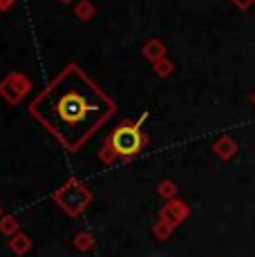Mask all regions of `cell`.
<instances>
[{
    "mask_svg": "<svg viewBox=\"0 0 255 257\" xmlns=\"http://www.w3.org/2000/svg\"><path fill=\"white\" fill-rule=\"evenodd\" d=\"M27 112L67 152H78L116 114V103L78 63H67L36 94Z\"/></svg>",
    "mask_w": 255,
    "mask_h": 257,
    "instance_id": "6da1fadb",
    "label": "cell"
},
{
    "mask_svg": "<svg viewBox=\"0 0 255 257\" xmlns=\"http://www.w3.org/2000/svg\"><path fill=\"white\" fill-rule=\"evenodd\" d=\"M148 118V112H144L137 121H121L110 135L105 137L101 150H99V159L105 166H112L116 161L128 164V161L137 159L141 152L148 146V135L141 130L144 121Z\"/></svg>",
    "mask_w": 255,
    "mask_h": 257,
    "instance_id": "7a4b0ae2",
    "label": "cell"
},
{
    "mask_svg": "<svg viewBox=\"0 0 255 257\" xmlns=\"http://www.w3.org/2000/svg\"><path fill=\"white\" fill-rule=\"evenodd\" d=\"M52 199L67 217L76 219V217H81L83 212L90 208L94 195H92V190L83 184L78 177H70V179H67L61 188H56V190H54Z\"/></svg>",
    "mask_w": 255,
    "mask_h": 257,
    "instance_id": "3957f363",
    "label": "cell"
},
{
    "mask_svg": "<svg viewBox=\"0 0 255 257\" xmlns=\"http://www.w3.org/2000/svg\"><path fill=\"white\" fill-rule=\"evenodd\" d=\"M29 90H32V78L23 72H12L0 81V96L9 105H18L29 94Z\"/></svg>",
    "mask_w": 255,
    "mask_h": 257,
    "instance_id": "277c9868",
    "label": "cell"
},
{
    "mask_svg": "<svg viewBox=\"0 0 255 257\" xmlns=\"http://www.w3.org/2000/svg\"><path fill=\"white\" fill-rule=\"evenodd\" d=\"M188 215H190L188 204H186V201H181V199L166 201V204H164V208H161V212H159V217H161V219L170 221V224H175V226H179L181 221H186V219H188Z\"/></svg>",
    "mask_w": 255,
    "mask_h": 257,
    "instance_id": "5b68a950",
    "label": "cell"
},
{
    "mask_svg": "<svg viewBox=\"0 0 255 257\" xmlns=\"http://www.w3.org/2000/svg\"><path fill=\"white\" fill-rule=\"evenodd\" d=\"M213 152L219 157L222 161H230L235 155L239 152V146H237V141L233 139V137H228V135H222L217 141L213 143Z\"/></svg>",
    "mask_w": 255,
    "mask_h": 257,
    "instance_id": "8992f818",
    "label": "cell"
},
{
    "mask_svg": "<svg viewBox=\"0 0 255 257\" xmlns=\"http://www.w3.org/2000/svg\"><path fill=\"white\" fill-rule=\"evenodd\" d=\"M141 54H144L150 63H157V61L168 56V47L164 45L161 38H148V41L144 43V47H141Z\"/></svg>",
    "mask_w": 255,
    "mask_h": 257,
    "instance_id": "52a82bcc",
    "label": "cell"
},
{
    "mask_svg": "<svg viewBox=\"0 0 255 257\" xmlns=\"http://www.w3.org/2000/svg\"><path fill=\"white\" fill-rule=\"evenodd\" d=\"M9 250H12L14 255H18V257L27 255L29 250H32V239H29V235L16 233L14 237H9Z\"/></svg>",
    "mask_w": 255,
    "mask_h": 257,
    "instance_id": "ba28073f",
    "label": "cell"
},
{
    "mask_svg": "<svg viewBox=\"0 0 255 257\" xmlns=\"http://www.w3.org/2000/svg\"><path fill=\"white\" fill-rule=\"evenodd\" d=\"M72 244H74V248L78 253H90V250H94V235L90 233V230H78L74 235V239H72Z\"/></svg>",
    "mask_w": 255,
    "mask_h": 257,
    "instance_id": "9c48e42d",
    "label": "cell"
},
{
    "mask_svg": "<svg viewBox=\"0 0 255 257\" xmlns=\"http://www.w3.org/2000/svg\"><path fill=\"white\" fill-rule=\"evenodd\" d=\"M74 16L78 18V21H83V23H90L92 18L96 16L94 3H90V0H78V3L74 5Z\"/></svg>",
    "mask_w": 255,
    "mask_h": 257,
    "instance_id": "30bf717a",
    "label": "cell"
},
{
    "mask_svg": "<svg viewBox=\"0 0 255 257\" xmlns=\"http://www.w3.org/2000/svg\"><path fill=\"white\" fill-rule=\"evenodd\" d=\"M175 228L177 226L175 224H170V221H166V219H157L155 221V226H153V237L155 239H159V241H166V239H170V235L175 233Z\"/></svg>",
    "mask_w": 255,
    "mask_h": 257,
    "instance_id": "8fae6325",
    "label": "cell"
},
{
    "mask_svg": "<svg viewBox=\"0 0 255 257\" xmlns=\"http://www.w3.org/2000/svg\"><path fill=\"white\" fill-rule=\"evenodd\" d=\"M157 195L166 201L177 199V184H175L173 179H161L159 186H157Z\"/></svg>",
    "mask_w": 255,
    "mask_h": 257,
    "instance_id": "7c38bea8",
    "label": "cell"
},
{
    "mask_svg": "<svg viewBox=\"0 0 255 257\" xmlns=\"http://www.w3.org/2000/svg\"><path fill=\"white\" fill-rule=\"evenodd\" d=\"M0 233L7 235V237H14L16 233H21V224L14 215H3L0 217Z\"/></svg>",
    "mask_w": 255,
    "mask_h": 257,
    "instance_id": "4fadbf2b",
    "label": "cell"
},
{
    "mask_svg": "<svg viewBox=\"0 0 255 257\" xmlns=\"http://www.w3.org/2000/svg\"><path fill=\"white\" fill-rule=\"evenodd\" d=\"M153 72H155L159 78H170V76L175 74V63L170 61L168 56H166V58H161V61L153 63Z\"/></svg>",
    "mask_w": 255,
    "mask_h": 257,
    "instance_id": "5bb4252c",
    "label": "cell"
},
{
    "mask_svg": "<svg viewBox=\"0 0 255 257\" xmlns=\"http://www.w3.org/2000/svg\"><path fill=\"white\" fill-rule=\"evenodd\" d=\"M230 3H233L235 7L239 9V12H248V9L255 5V0H230Z\"/></svg>",
    "mask_w": 255,
    "mask_h": 257,
    "instance_id": "9a60e30c",
    "label": "cell"
},
{
    "mask_svg": "<svg viewBox=\"0 0 255 257\" xmlns=\"http://www.w3.org/2000/svg\"><path fill=\"white\" fill-rule=\"evenodd\" d=\"M18 0H0V12H9V9L16 5Z\"/></svg>",
    "mask_w": 255,
    "mask_h": 257,
    "instance_id": "2e32d148",
    "label": "cell"
},
{
    "mask_svg": "<svg viewBox=\"0 0 255 257\" xmlns=\"http://www.w3.org/2000/svg\"><path fill=\"white\" fill-rule=\"evenodd\" d=\"M58 3H63V5H67V3H74V0H58Z\"/></svg>",
    "mask_w": 255,
    "mask_h": 257,
    "instance_id": "e0dca14e",
    "label": "cell"
},
{
    "mask_svg": "<svg viewBox=\"0 0 255 257\" xmlns=\"http://www.w3.org/2000/svg\"><path fill=\"white\" fill-rule=\"evenodd\" d=\"M251 103H253V105H255V92H253V96H251Z\"/></svg>",
    "mask_w": 255,
    "mask_h": 257,
    "instance_id": "ac0fdd59",
    "label": "cell"
},
{
    "mask_svg": "<svg viewBox=\"0 0 255 257\" xmlns=\"http://www.w3.org/2000/svg\"><path fill=\"white\" fill-rule=\"evenodd\" d=\"M3 215H5V212H3V208H0V217H3Z\"/></svg>",
    "mask_w": 255,
    "mask_h": 257,
    "instance_id": "d6986e66",
    "label": "cell"
}]
</instances>
